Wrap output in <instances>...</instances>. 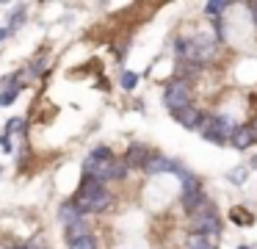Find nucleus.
Listing matches in <instances>:
<instances>
[{"instance_id":"f257e3e1","label":"nucleus","mask_w":257,"mask_h":249,"mask_svg":"<svg viewBox=\"0 0 257 249\" xmlns=\"http://www.w3.org/2000/svg\"><path fill=\"white\" fill-rule=\"evenodd\" d=\"M72 202L80 208V213H100V210H105L108 205H111V194L105 191V186H102L100 180L86 177V180L80 183V188H78Z\"/></svg>"},{"instance_id":"f03ea898","label":"nucleus","mask_w":257,"mask_h":249,"mask_svg":"<svg viewBox=\"0 0 257 249\" xmlns=\"http://www.w3.org/2000/svg\"><path fill=\"white\" fill-rule=\"evenodd\" d=\"M177 55L185 58L188 64H205L216 58V39L210 36H196V39H180Z\"/></svg>"},{"instance_id":"7ed1b4c3","label":"nucleus","mask_w":257,"mask_h":249,"mask_svg":"<svg viewBox=\"0 0 257 249\" xmlns=\"http://www.w3.org/2000/svg\"><path fill=\"white\" fill-rule=\"evenodd\" d=\"M238 130L235 127V122L229 119L227 114H216V116H207L205 125H202V138H207V141L213 144H224L227 138H232V133Z\"/></svg>"},{"instance_id":"20e7f679","label":"nucleus","mask_w":257,"mask_h":249,"mask_svg":"<svg viewBox=\"0 0 257 249\" xmlns=\"http://www.w3.org/2000/svg\"><path fill=\"white\" fill-rule=\"evenodd\" d=\"M191 232H194V235H207V238L218 232V216H216V208H213L210 202H205L194 213V219H191Z\"/></svg>"},{"instance_id":"39448f33","label":"nucleus","mask_w":257,"mask_h":249,"mask_svg":"<svg viewBox=\"0 0 257 249\" xmlns=\"http://www.w3.org/2000/svg\"><path fill=\"white\" fill-rule=\"evenodd\" d=\"M163 100H166V105L172 108V114L188 108L191 105V83L183 80V77H180V80H172L166 86V92H163Z\"/></svg>"},{"instance_id":"423d86ee","label":"nucleus","mask_w":257,"mask_h":249,"mask_svg":"<svg viewBox=\"0 0 257 249\" xmlns=\"http://www.w3.org/2000/svg\"><path fill=\"white\" fill-rule=\"evenodd\" d=\"M113 169H116V158H97L94 152L83 160V172L86 177H94V180H113Z\"/></svg>"},{"instance_id":"0eeeda50","label":"nucleus","mask_w":257,"mask_h":249,"mask_svg":"<svg viewBox=\"0 0 257 249\" xmlns=\"http://www.w3.org/2000/svg\"><path fill=\"white\" fill-rule=\"evenodd\" d=\"M172 116L183 127H188V130H202V125H205V116H202V111L196 108V105H188V108H183V111H174Z\"/></svg>"},{"instance_id":"6e6552de","label":"nucleus","mask_w":257,"mask_h":249,"mask_svg":"<svg viewBox=\"0 0 257 249\" xmlns=\"http://www.w3.org/2000/svg\"><path fill=\"white\" fill-rule=\"evenodd\" d=\"M150 149L144 147V144H130L127 155H124V163L133 166V169H141V166H147V160H150Z\"/></svg>"},{"instance_id":"1a4fd4ad","label":"nucleus","mask_w":257,"mask_h":249,"mask_svg":"<svg viewBox=\"0 0 257 249\" xmlns=\"http://www.w3.org/2000/svg\"><path fill=\"white\" fill-rule=\"evenodd\" d=\"M229 141H232V147H235V149H246V147H251V144H254V133H251V125H240L238 130L232 133V138H229Z\"/></svg>"},{"instance_id":"9d476101","label":"nucleus","mask_w":257,"mask_h":249,"mask_svg":"<svg viewBox=\"0 0 257 249\" xmlns=\"http://www.w3.org/2000/svg\"><path fill=\"white\" fill-rule=\"evenodd\" d=\"M169 169H177V163L169 158H163V155H152L150 160H147L144 172L147 175H161V172H169Z\"/></svg>"},{"instance_id":"9b49d317","label":"nucleus","mask_w":257,"mask_h":249,"mask_svg":"<svg viewBox=\"0 0 257 249\" xmlns=\"http://www.w3.org/2000/svg\"><path fill=\"white\" fill-rule=\"evenodd\" d=\"M58 216H61V221L64 224H75V221H80L83 219V213H80V208L75 202H67V205H61V210H58Z\"/></svg>"},{"instance_id":"f8f14e48","label":"nucleus","mask_w":257,"mask_h":249,"mask_svg":"<svg viewBox=\"0 0 257 249\" xmlns=\"http://www.w3.org/2000/svg\"><path fill=\"white\" fill-rule=\"evenodd\" d=\"M185 249H216V246H213V241L207 235H191Z\"/></svg>"},{"instance_id":"ddd939ff","label":"nucleus","mask_w":257,"mask_h":249,"mask_svg":"<svg viewBox=\"0 0 257 249\" xmlns=\"http://www.w3.org/2000/svg\"><path fill=\"white\" fill-rule=\"evenodd\" d=\"M89 232H86V224L83 221H75V224H69L67 227V238H69V243L72 241H78V238H86Z\"/></svg>"},{"instance_id":"4468645a","label":"nucleus","mask_w":257,"mask_h":249,"mask_svg":"<svg viewBox=\"0 0 257 249\" xmlns=\"http://www.w3.org/2000/svg\"><path fill=\"white\" fill-rule=\"evenodd\" d=\"M227 9H229V0H213V3L205 6L207 14H221V11H227Z\"/></svg>"},{"instance_id":"2eb2a0df","label":"nucleus","mask_w":257,"mask_h":249,"mask_svg":"<svg viewBox=\"0 0 257 249\" xmlns=\"http://www.w3.org/2000/svg\"><path fill=\"white\" fill-rule=\"evenodd\" d=\"M17 94H20V86H12L6 92H0V105H12L17 100Z\"/></svg>"},{"instance_id":"dca6fc26","label":"nucleus","mask_w":257,"mask_h":249,"mask_svg":"<svg viewBox=\"0 0 257 249\" xmlns=\"http://www.w3.org/2000/svg\"><path fill=\"white\" fill-rule=\"evenodd\" d=\"M69 249H97V243H94V238H91V235H86V238L72 241V243H69Z\"/></svg>"},{"instance_id":"f3484780","label":"nucleus","mask_w":257,"mask_h":249,"mask_svg":"<svg viewBox=\"0 0 257 249\" xmlns=\"http://www.w3.org/2000/svg\"><path fill=\"white\" fill-rule=\"evenodd\" d=\"M232 221H235V224H251V221H254V219H251V216L249 213H246V210H232Z\"/></svg>"},{"instance_id":"a211bd4d","label":"nucleus","mask_w":257,"mask_h":249,"mask_svg":"<svg viewBox=\"0 0 257 249\" xmlns=\"http://www.w3.org/2000/svg\"><path fill=\"white\" fill-rule=\"evenodd\" d=\"M229 183H235V186L246 183V169H243V166H238V169H232V172H229Z\"/></svg>"},{"instance_id":"6ab92c4d","label":"nucleus","mask_w":257,"mask_h":249,"mask_svg":"<svg viewBox=\"0 0 257 249\" xmlns=\"http://www.w3.org/2000/svg\"><path fill=\"white\" fill-rule=\"evenodd\" d=\"M136 83H139V75H136V72H124L122 75V86L124 89H136Z\"/></svg>"},{"instance_id":"aec40b11","label":"nucleus","mask_w":257,"mask_h":249,"mask_svg":"<svg viewBox=\"0 0 257 249\" xmlns=\"http://www.w3.org/2000/svg\"><path fill=\"white\" fill-rule=\"evenodd\" d=\"M23 22H25V11H23V9H17V11L12 14V25H9V31H14V28H20Z\"/></svg>"},{"instance_id":"412c9836","label":"nucleus","mask_w":257,"mask_h":249,"mask_svg":"<svg viewBox=\"0 0 257 249\" xmlns=\"http://www.w3.org/2000/svg\"><path fill=\"white\" fill-rule=\"evenodd\" d=\"M23 125H25L23 119H12V122L6 125V130H9V133H20V127H23Z\"/></svg>"},{"instance_id":"4be33fe9","label":"nucleus","mask_w":257,"mask_h":249,"mask_svg":"<svg viewBox=\"0 0 257 249\" xmlns=\"http://www.w3.org/2000/svg\"><path fill=\"white\" fill-rule=\"evenodd\" d=\"M42 72H45V61H34V66H31V75H42Z\"/></svg>"},{"instance_id":"5701e85b","label":"nucleus","mask_w":257,"mask_h":249,"mask_svg":"<svg viewBox=\"0 0 257 249\" xmlns=\"http://www.w3.org/2000/svg\"><path fill=\"white\" fill-rule=\"evenodd\" d=\"M94 155H97V158H113L108 147H97V149H94Z\"/></svg>"},{"instance_id":"b1692460","label":"nucleus","mask_w":257,"mask_h":249,"mask_svg":"<svg viewBox=\"0 0 257 249\" xmlns=\"http://www.w3.org/2000/svg\"><path fill=\"white\" fill-rule=\"evenodd\" d=\"M0 144H3V149H6V152H12V138H9V133L0 138Z\"/></svg>"},{"instance_id":"393cba45","label":"nucleus","mask_w":257,"mask_h":249,"mask_svg":"<svg viewBox=\"0 0 257 249\" xmlns=\"http://www.w3.org/2000/svg\"><path fill=\"white\" fill-rule=\"evenodd\" d=\"M249 11H251V17H254V25H257V0H254V3H249Z\"/></svg>"},{"instance_id":"a878e982","label":"nucleus","mask_w":257,"mask_h":249,"mask_svg":"<svg viewBox=\"0 0 257 249\" xmlns=\"http://www.w3.org/2000/svg\"><path fill=\"white\" fill-rule=\"evenodd\" d=\"M249 125H251V133H254V141H257V119H251Z\"/></svg>"},{"instance_id":"bb28decb","label":"nucleus","mask_w":257,"mask_h":249,"mask_svg":"<svg viewBox=\"0 0 257 249\" xmlns=\"http://www.w3.org/2000/svg\"><path fill=\"white\" fill-rule=\"evenodd\" d=\"M6 33H9L6 28H0V42H3V39H6Z\"/></svg>"},{"instance_id":"cd10ccee","label":"nucleus","mask_w":257,"mask_h":249,"mask_svg":"<svg viewBox=\"0 0 257 249\" xmlns=\"http://www.w3.org/2000/svg\"><path fill=\"white\" fill-rule=\"evenodd\" d=\"M0 249H9V243H3V241H0Z\"/></svg>"},{"instance_id":"c85d7f7f","label":"nucleus","mask_w":257,"mask_h":249,"mask_svg":"<svg viewBox=\"0 0 257 249\" xmlns=\"http://www.w3.org/2000/svg\"><path fill=\"white\" fill-rule=\"evenodd\" d=\"M12 249H28V246H12Z\"/></svg>"},{"instance_id":"c756f323","label":"nucleus","mask_w":257,"mask_h":249,"mask_svg":"<svg viewBox=\"0 0 257 249\" xmlns=\"http://www.w3.org/2000/svg\"><path fill=\"white\" fill-rule=\"evenodd\" d=\"M240 249H246V246H240Z\"/></svg>"}]
</instances>
